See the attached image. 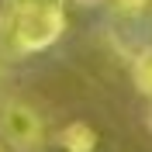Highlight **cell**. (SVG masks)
Wrapping results in <instances>:
<instances>
[{
  "mask_svg": "<svg viewBox=\"0 0 152 152\" xmlns=\"http://www.w3.org/2000/svg\"><path fill=\"white\" fill-rule=\"evenodd\" d=\"M66 31V10L56 0H42V4H31L18 14L14 21V38H18L21 48L38 52V48H48L59 35Z\"/></svg>",
  "mask_w": 152,
  "mask_h": 152,
  "instance_id": "6da1fadb",
  "label": "cell"
},
{
  "mask_svg": "<svg viewBox=\"0 0 152 152\" xmlns=\"http://www.w3.org/2000/svg\"><path fill=\"white\" fill-rule=\"evenodd\" d=\"M0 135H4V142L10 149L35 152V149H42V138H45V121L31 104L7 100L0 107Z\"/></svg>",
  "mask_w": 152,
  "mask_h": 152,
  "instance_id": "7a4b0ae2",
  "label": "cell"
},
{
  "mask_svg": "<svg viewBox=\"0 0 152 152\" xmlns=\"http://www.w3.org/2000/svg\"><path fill=\"white\" fill-rule=\"evenodd\" d=\"M59 142H62L66 152H94L97 149V132L86 121H69L59 132Z\"/></svg>",
  "mask_w": 152,
  "mask_h": 152,
  "instance_id": "3957f363",
  "label": "cell"
},
{
  "mask_svg": "<svg viewBox=\"0 0 152 152\" xmlns=\"http://www.w3.org/2000/svg\"><path fill=\"white\" fill-rule=\"evenodd\" d=\"M135 83H138L142 94L152 97V48H145L138 56V62H135Z\"/></svg>",
  "mask_w": 152,
  "mask_h": 152,
  "instance_id": "277c9868",
  "label": "cell"
},
{
  "mask_svg": "<svg viewBox=\"0 0 152 152\" xmlns=\"http://www.w3.org/2000/svg\"><path fill=\"white\" fill-rule=\"evenodd\" d=\"M114 4H118L121 10H142L145 7V0H114Z\"/></svg>",
  "mask_w": 152,
  "mask_h": 152,
  "instance_id": "5b68a950",
  "label": "cell"
}]
</instances>
